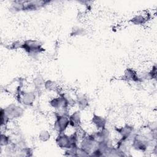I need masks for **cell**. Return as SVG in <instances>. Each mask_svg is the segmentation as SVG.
Listing matches in <instances>:
<instances>
[{"mask_svg": "<svg viewBox=\"0 0 157 157\" xmlns=\"http://www.w3.org/2000/svg\"><path fill=\"white\" fill-rule=\"evenodd\" d=\"M50 2V1H15L12 2L10 10L13 12L34 11L40 9Z\"/></svg>", "mask_w": 157, "mask_h": 157, "instance_id": "6da1fadb", "label": "cell"}, {"mask_svg": "<svg viewBox=\"0 0 157 157\" xmlns=\"http://www.w3.org/2000/svg\"><path fill=\"white\" fill-rule=\"evenodd\" d=\"M79 141V134L77 130L72 134H67L66 132L57 134L55 138V142L57 146L64 150L78 146Z\"/></svg>", "mask_w": 157, "mask_h": 157, "instance_id": "7a4b0ae2", "label": "cell"}, {"mask_svg": "<svg viewBox=\"0 0 157 157\" xmlns=\"http://www.w3.org/2000/svg\"><path fill=\"white\" fill-rule=\"evenodd\" d=\"M156 145V142L152 141L146 136L140 132H136L131 140V148L139 152H147L150 147Z\"/></svg>", "mask_w": 157, "mask_h": 157, "instance_id": "3957f363", "label": "cell"}, {"mask_svg": "<svg viewBox=\"0 0 157 157\" xmlns=\"http://www.w3.org/2000/svg\"><path fill=\"white\" fill-rule=\"evenodd\" d=\"M42 44L35 39H27L22 42L21 49L31 58H36L38 56L45 52V48L42 47Z\"/></svg>", "mask_w": 157, "mask_h": 157, "instance_id": "277c9868", "label": "cell"}, {"mask_svg": "<svg viewBox=\"0 0 157 157\" xmlns=\"http://www.w3.org/2000/svg\"><path fill=\"white\" fill-rule=\"evenodd\" d=\"M18 103L24 107H32L36 99V91L34 90H20L16 94Z\"/></svg>", "mask_w": 157, "mask_h": 157, "instance_id": "5b68a950", "label": "cell"}, {"mask_svg": "<svg viewBox=\"0 0 157 157\" xmlns=\"http://www.w3.org/2000/svg\"><path fill=\"white\" fill-rule=\"evenodd\" d=\"M53 118L52 126L55 131L57 134L64 132L69 126V115L53 112Z\"/></svg>", "mask_w": 157, "mask_h": 157, "instance_id": "8992f818", "label": "cell"}, {"mask_svg": "<svg viewBox=\"0 0 157 157\" xmlns=\"http://www.w3.org/2000/svg\"><path fill=\"white\" fill-rule=\"evenodd\" d=\"M1 109L9 119L13 121L21 118L25 113L23 107L19 103L12 102L5 106V107Z\"/></svg>", "mask_w": 157, "mask_h": 157, "instance_id": "52a82bcc", "label": "cell"}, {"mask_svg": "<svg viewBox=\"0 0 157 157\" xmlns=\"http://www.w3.org/2000/svg\"><path fill=\"white\" fill-rule=\"evenodd\" d=\"M115 131L119 135L120 138L131 142L137 132L134 126L130 124H124L121 126L115 127Z\"/></svg>", "mask_w": 157, "mask_h": 157, "instance_id": "ba28073f", "label": "cell"}, {"mask_svg": "<svg viewBox=\"0 0 157 157\" xmlns=\"http://www.w3.org/2000/svg\"><path fill=\"white\" fill-rule=\"evenodd\" d=\"M69 125L75 128H81L82 124V112L80 109H77L69 115Z\"/></svg>", "mask_w": 157, "mask_h": 157, "instance_id": "9c48e42d", "label": "cell"}, {"mask_svg": "<svg viewBox=\"0 0 157 157\" xmlns=\"http://www.w3.org/2000/svg\"><path fill=\"white\" fill-rule=\"evenodd\" d=\"M90 123L96 130H99L107 127V119L104 117L94 113L91 118Z\"/></svg>", "mask_w": 157, "mask_h": 157, "instance_id": "30bf717a", "label": "cell"}, {"mask_svg": "<svg viewBox=\"0 0 157 157\" xmlns=\"http://www.w3.org/2000/svg\"><path fill=\"white\" fill-rule=\"evenodd\" d=\"M90 101L89 98L85 94H76V104L77 107L80 110L86 109L89 107Z\"/></svg>", "mask_w": 157, "mask_h": 157, "instance_id": "8fae6325", "label": "cell"}, {"mask_svg": "<svg viewBox=\"0 0 157 157\" xmlns=\"http://www.w3.org/2000/svg\"><path fill=\"white\" fill-rule=\"evenodd\" d=\"M122 79L127 82L139 83L137 77V72L132 68H126L124 72Z\"/></svg>", "mask_w": 157, "mask_h": 157, "instance_id": "7c38bea8", "label": "cell"}, {"mask_svg": "<svg viewBox=\"0 0 157 157\" xmlns=\"http://www.w3.org/2000/svg\"><path fill=\"white\" fill-rule=\"evenodd\" d=\"M45 80L44 77L40 75H36L32 81L34 90L36 92H39L42 88H44V83Z\"/></svg>", "mask_w": 157, "mask_h": 157, "instance_id": "4fadbf2b", "label": "cell"}, {"mask_svg": "<svg viewBox=\"0 0 157 157\" xmlns=\"http://www.w3.org/2000/svg\"><path fill=\"white\" fill-rule=\"evenodd\" d=\"M44 89L48 91H52L55 93H58L60 91L57 83L51 80H45L44 83Z\"/></svg>", "mask_w": 157, "mask_h": 157, "instance_id": "5bb4252c", "label": "cell"}, {"mask_svg": "<svg viewBox=\"0 0 157 157\" xmlns=\"http://www.w3.org/2000/svg\"><path fill=\"white\" fill-rule=\"evenodd\" d=\"M148 19V15L145 16L142 14L134 15L131 20L130 21L131 23L135 25H142L145 24Z\"/></svg>", "mask_w": 157, "mask_h": 157, "instance_id": "9a60e30c", "label": "cell"}, {"mask_svg": "<svg viewBox=\"0 0 157 157\" xmlns=\"http://www.w3.org/2000/svg\"><path fill=\"white\" fill-rule=\"evenodd\" d=\"M13 141V138L12 137L9 135L6 134V131L2 132L1 131V140H0V145L1 147H4L10 144H11Z\"/></svg>", "mask_w": 157, "mask_h": 157, "instance_id": "2e32d148", "label": "cell"}, {"mask_svg": "<svg viewBox=\"0 0 157 157\" xmlns=\"http://www.w3.org/2000/svg\"><path fill=\"white\" fill-rule=\"evenodd\" d=\"M51 137V133L47 129H43L40 131L38 135L39 140L42 142H45L50 140Z\"/></svg>", "mask_w": 157, "mask_h": 157, "instance_id": "e0dca14e", "label": "cell"}, {"mask_svg": "<svg viewBox=\"0 0 157 157\" xmlns=\"http://www.w3.org/2000/svg\"><path fill=\"white\" fill-rule=\"evenodd\" d=\"M11 120L6 115L3 110L1 109V128L4 127L6 129V126Z\"/></svg>", "mask_w": 157, "mask_h": 157, "instance_id": "ac0fdd59", "label": "cell"}, {"mask_svg": "<svg viewBox=\"0 0 157 157\" xmlns=\"http://www.w3.org/2000/svg\"><path fill=\"white\" fill-rule=\"evenodd\" d=\"M78 147V145L64 150V155L66 156H77V150Z\"/></svg>", "mask_w": 157, "mask_h": 157, "instance_id": "d6986e66", "label": "cell"}, {"mask_svg": "<svg viewBox=\"0 0 157 157\" xmlns=\"http://www.w3.org/2000/svg\"><path fill=\"white\" fill-rule=\"evenodd\" d=\"M84 29L80 28L79 27H75L74 28L72 29V33H71L72 36H78L80 34H84Z\"/></svg>", "mask_w": 157, "mask_h": 157, "instance_id": "ffe728a7", "label": "cell"}]
</instances>
